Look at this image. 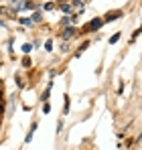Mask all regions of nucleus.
I'll return each mask as SVG.
<instances>
[{"label": "nucleus", "mask_w": 142, "mask_h": 150, "mask_svg": "<svg viewBox=\"0 0 142 150\" xmlns=\"http://www.w3.org/2000/svg\"><path fill=\"white\" fill-rule=\"evenodd\" d=\"M31 49H33V47H31L28 43H26V45H23V51H24V53H31Z\"/></svg>", "instance_id": "nucleus-9"}, {"label": "nucleus", "mask_w": 142, "mask_h": 150, "mask_svg": "<svg viewBox=\"0 0 142 150\" xmlns=\"http://www.w3.org/2000/svg\"><path fill=\"white\" fill-rule=\"evenodd\" d=\"M59 8H61L63 12H71V6H69V4H67V2H63V4H61Z\"/></svg>", "instance_id": "nucleus-6"}, {"label": "nucleus", "mask_w": 142, "mask_h": 150, "mask_svg": "<svg viewBox=\"0 0 142 150\" xmlns=\"http://www.w3.org/2000/svg\"><path fill=\"white\" fill-rule=\"evenodd\" d=\"M45 49H47V51L53 49V43H51V41H47V43H45Z\"/></svg>", "instance_id": "nucleus-14"}, {"label": "nucleus", "mask_w": 142, "mask_h": 150, "mask_svg": "<svg viewBox=\"0 0 142 150\" xmlns=\"http://www.w3.org/2000/svg\"><path fill=\"white\" fill-rule=\"evenodd\" d=\"M43 8H45V10H53V8H55V2H47V4H43Z\"/></svg>", "instance_id": "nucleus-7"}, {"label": "nucleus", "mask_w": 142, "mask_h": 150, "mask_svg": "<svg viewBox=\"0 0 142 150\" xmlns=\"http://www.w3.org/2000/svg\"><path fill=\"white\" fill-rule=\"evenodd\" d=\"M73 33H75V28H71V26H67V28L63 30V39H65V41H69L71 37H73Z\"/></svg>", "instance_id": "nucleus-2"}, {"label": "nucleus", "mask_w": 142, "mask_h": 150, "mask_svg": "<svg viewBox=\"0 0 142 150\" xmlns=\"http://www.w3.org/2000/svg\"><path fill=\"white\" fill-rule=\"evenodd\" d=\"M0 101H2V98H0Z\"/></svg>", "instance_id": "nucleus-17"}, {"label": "nucleus", "mask_w": 142, "mask_h": 150, "mask_svg": "<svg viewBox=\"0 0 142 150\" xmlns=\"http://www.w3.org/2000/svg\"><path fill=\"white\" fill-rule=\"evenodd\" d=\"M21 8H24V10H33V8H35V4H33V2H23V4H21Z\"/></svg>", "instance_id": "nucleus-4"}, {"label": "nucleus", "mask_w": 142, "mask_h": 150, "mask_svg": "<svg viewBox=\"0 0 142 150\" xmlns=\"http://www.w3.org/2000/svg\"><path fill=\"white\" fill-rule=\"evenodd\" d=\"M23 65H24V67H28V65H31V59H28V57H24V59H23Z\"/></svg>", "instance_id": "nucleus-12"}, {"label": "nucleus", "mask_w": 142, "mask_h": 150, "mask_svg": "<svg viewBox=\"0 0 142 150\" xmlns=\"http://www.w3.org/2000/svg\"><path fill=\"white\" fill-rule=\"evenodd\" d=\"M31 21H41V14H39V12H35V14H33V18H31Z\"/></svg>", "instance_id": "nucleus-15"}, {"label": "nucleus", "mask_w": 142, "mask_h": 150, "mask_svg": "<svg viewBox=\"0 0 142 150\" xmlns=\"http://www.w3.org/2000/svg\"><path fill=\"white\" fill-rule=\"evenodd\" d=\"M43 112H45V114H49V112H51V105H49V103H45V105H43Z\"/></svg>", "instance_id": "nucleus-13"}, {"label": "nucleus", "mask_w": 142, "mask_h": 150, "mask_svg": "<svg viewBox=\"0 0 142 150\" xmlns=\"http://www.w3.org/2000/svg\"><path fill=\"white\" fill-rule=\"evenodd\" d=\"M102 25H104V18H94V21H92L89 25L85 26L83 30H85V33H87V30H97V28H99Z\"/></svg>", "instance_id": "nucleus-1"}, {"label": "nucleus", "mask_w": 142, "mask_h": 150, "mask_svg": "<svg viewBox=\"0 0 142 150\" xmlns=\"http://www.w3.org/2000/svg\"><path fill=\"white\" fill-rule=\"evenodd\" d=\"M120 16H122V12H120V10H116V12H110V14L106 16V21H104V23H108V21H112V18H120Z\"/></svg>", "instance_id": "nucleus-3"}, {"label": "nucleus", "mask_w": 142, "mask_h": 150, "mask_svg": "<svg viewBox=\"0 0 142 150\" xmlns=\"http://www.w3.org/2000/svg\"><path fill=\"white\" fill-rule=\"evenodd\" d=\"M67 112H69V98L65 96V114H67Z\"/></svg>", "instance_id": "nucleus-10"}, {"label": "nucleus", "mask_w": 142, "mask_h": 150, "mask_svg": "<svg viewBox=\"0 0 142 150\" xmlns=\"http://www.w3.org/2000/svg\"><path fill=\"white\" fill-rule=\"evenodd\" d=\"M21 25H24V26H31V25H33V21H31V18H21Z\"/></svg>", "instance_id": "nucleus-8"}, {"label": "nucleus", "mask_w": 142, "mask_h": 150, "mask_svg": "<svg viewBox=\"0 0 142 150\" xmlns=\"http://www.w3.org/2000/svg\"><path fill=\"white\" fill-rule=\"evenodd\" d=\"M0 98H2V89H0Z\"/></svg>", "instance_id": "nucleus-16"}, {"label": "nucleus", "mask_w": 142, "mask_h": 150, "mask_svg": "<svg viewBox=\"0 0 142 150\" xmlns=\"http://www.w3.org/2000/svg\"><path fill=\"white\" fill-rule=\"evenodd\" d=\"M61 23H63V25L67 26V25H69V23H71V18H69V16H63V21H61Z\"/></svg>", "instance_id": "nucleus-11"}, {"label": "nucleus", "mask_w": 142, "mask_h": 150, "mask_svg": "<svg viewBox=\"0 0 142 150\" xmlns=\"http://www.w3.org/2000/svg\"><path fill=\"white\" fill-rule=\"evenodd\" d=\"M118 41H120V33H116V35L110 37V45H114V43H118Z\"/></svg>", "instance_id": "nucleus-5"}]
</instances>
